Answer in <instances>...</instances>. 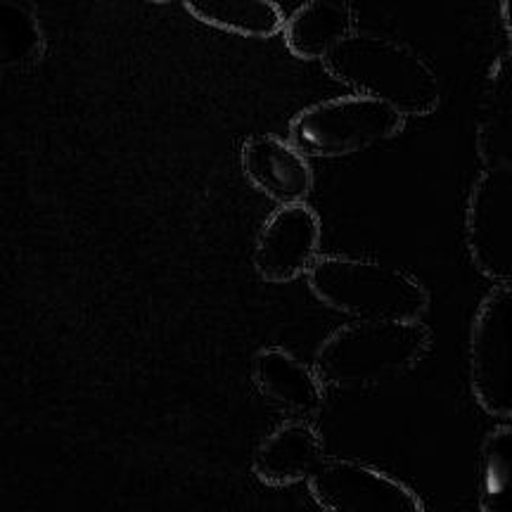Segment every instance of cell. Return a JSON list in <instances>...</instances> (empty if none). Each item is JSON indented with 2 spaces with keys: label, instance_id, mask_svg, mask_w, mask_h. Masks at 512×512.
Listing matches in <instances>:
<instances>
[{
  "label": "cell",
  "instance_id": "cell-1",
  "mask_svg": "<svg viewBox=\"0 0 512 512\" xmlns=\"http://www.w3.org/2000/svg\"><path fill=\"white\" fill-rule=\"evenodd\" d=\"M320 62L332 79L356 95L380 100L403 117H425L441 102L439 79L430 64L392 38L349 34Z\"/></svg>",
  "mask_w": 512,
  "mask_h": 512
},
{
  "label": "cell",
  "instance_id": "cell-2",
  "mask_svg": "<svg viewBox=\"0 0 512 512\" xmlns=\"http://www.w3.org/2000/svg\"><path fill=\"white\" fill-rule=\"evenodd\" d=\"M430 347L422 320H351L320 342L313 370L339 389L373 387L413 370Z\"/></svg>",
  "mask_w": 512,
  "mask_h": 512
},
{
  "label": "cell",
  "instance_id": "cell-3",
  "mask_svg": "<svg viewBox=\"0 0 512 512\" xmlns=\"http://www.w3.org/2000/svg\"><path fill=\"white\" fill-rule=\"evenodd\" d=\"M309 290L320 304L354 320H420L430 309V292L411 273L358 256H318L309 271Z\"/></svg>",
  "mask_w": 512,
  "mask_h": 512
},
{
  "label": "cell",
  "instance_id": "cell-4",
  "mask_svg": "<svg viewBox=\"0 0 512 512\" xmlns=\"http://www.w3.org/2000/svg\"><path fill=\"white\" fill-rule=\"evenodd\" d=\"M406 117L366 95H344L302 110L290 121V145L309 157H347L399 136Z\"/></svg>",
  "mask_w": 512,
  "mask_h": 512
},
{
  "label": "cell",
  "instance_id": "cell-5",
  "mask_svg": "<svg viewBox=\"0 0 512 512\" xmlns=\"http://www.w3.org/2000/svg\"><path fill=\"white\" fill-rule=\"evenodd\" d=\"M510 283L496 285L472 318L467 368L477 406L498 422L512 420L510 392Z\"/></svg>",
  "mask_w": 512,
  "mask_h": 512
},
{
  "label": "cell",
  "instance_id": "cell-6",
  "mask_svg": "<svg viewBox=\"0 0 512 512\" xmlns=\"http://www.w3.org/2000/svg\"><path fill=\"white\" fill-rule=\"evenodd\" d=\"M465 242L475 268L496 285L512 278V166L484 169L465 207Z\"/></svg>",
  "mask_w": 512,
  "mask_h": 512
},
{
  "label": "cell",
  "instance_id": "cell-7",
  "mask_svg": "<svg viewBox=\"0 0 512 512\" xmlns=\"http://www.w3.org/2000/svg\"><path fill=\"white\" fill-rule=\"evenodd\" d=\"M306 482L323 512H425L411 486L361 460H325Z\"/></svg>",
  "mask_w": 512,
  "mask_h": 512
},
{
  "label": "cell",
  "instance_id": "cell-8",
  "mask_svg": "<svg viewBox=\"0 0 512 512\" xmlns=\"http://www.w3.org/2000/svg\"><path fill=\"white\" fill-rule=\"evenodd\" d=\"M320 219L309 204H283L268 216L254 245V271L266 283H292L318 259Z\"/></svg>",
  "mask_w": 512,
  "mask_h": 512
},
{
  "label": "cell",
  "instance_id": "cell-9",
  "mask_svg": "<svg viewBox=\"0 0 512 512\" xmlns=\"http://www.w3.org/2000/svg\"><path fill=\"white\" fill-rule=\"evenodd\" d=\"M240 164L247 181L280 207L304 202L313 190V171L306 157L271 133L249 136L242 143Z\"/></svg>",
  "mask_w": 512,
  "mask_h": 512
},
{
  "label": "cell",
  "instance_id": "cell-10",
  "mask_svg": "<svg viewBox=\"0 0 512 512\" xmlns=\"http://www.w3.org/2000/svg\"><path fill=\"white\" fill-rule=\"evenodd\" d=\"M325 446L309 422L290 420L261 441L252 458V472L273 489L306 482L325 463Z\"/></svg>",
  "mask_w": 512,
  "mask_h": 512
},
{
  "label": "cell",
  "instance_id": "cell-11",
  "mask_svg": "<svg viewBox=\"0 0 512 512\" xmlns=\"http://www.w3.org/2000/svg\"><path fill=\"white\" fill-rule=\"evenodd\" d=\"M252 377L259 394L292 418H306L323 406L325 384L320 382L316 370L283 347L256 351Z\"/></svg>",
  "mask_w": 512,
  "mask_h": 512
},
{
  "label": "cell",
  "instance_id": "cell-12",
  "mask_svg": "<svg viewBox=\"0 0 512 512\" xmlns=\"http://www.w3.org/2000/svg\"><path fill=\"white\" fill-rule=\"evenodd\" d=\"M285 46L299 60H323L354 34V15L337 0H306L283 22Z\"/></svg>",
  "mask_w": 512,
  "mask_h": 512
},
{
  "label": "cell",
  "instance_id": "cell-13",
  "mask_svg": "<svg viewBox=\"0 0 512 512\" xmlns=\"http://www.w3.org/2000/svg\"><path fill=\"white\" fill-rule=\"evenodd\" d=\"M183 5L197 22L245 38H271L285 22L275 0H183Z\"/></svg>",
  "mask_w": 512,
  "mask_h": 512
},
{
  "label": "cell",
  "instance_id": "cell-14",
  "mask_svg": "<svg viewBox=\"0 0 512 512\" xmlns=\"http://www.w3.org/2000/svg\"><path fill=\"white\" fill-rule=\"evenodd\" d=\"M46 53V34L34 10L19 0H0V74L31 69Z\"/></svg>",
  "mask_w": 512,
  "mask_h": 512
},
{
  "label": "cell",
  "instance_id": "cell-15",
  "mask_svg": "<svg viewBox=\"0 0 512 512\" xmlns=\"http://www.w3.org/2000/svg\"><path fill=\"white\" fill-rule=\"evenodd\" d=\"M479 510L512 512L510 422H498L482 441V453H479Z\"/></svg>",
  "mask_w": 512,
  "mask_h": 512
},
{
  "label": "cell",
  "instance_id": "cell-16",
  "mask_svg": "<svg viewBox=\"0 0 512 512\" xmlns=\"http://www.w3.org/2000/svg\"><path fill=\"white\" fill-rule=\"evenodd\" d=\"M477 150L484 169L512 166V93L510 60L496 74V88L484 105V117L477 133Z\"/></svg>",
  "mask_w": 512,
  "mask_h": 512
},
{
  "label": "cell",
  "instance_id": "cell-17",
  "mask_svg": "<svg viewBox=\"0 0 512 512\" xmlns=\"http://www.w3.org/2000/svg\"><path fill=\"white\" fill-rule=\"evenodd\" d=\"M510 15H512V0H501V17H503V27L508 31V36L512 34Z\"/></svg>",
  "mask_w": 512,
  "mask_h": 512
},
{
  "label": "cell",
  "instance_id": "cell-18",
  "mask_svg": "<svg viewBox=\"0 0 512 512\" xmlns=\"http://www.w3.org/2000/svg\"><path fill=\"white\" fill-rule=\"evenodd\" d=\"M147 3H171V0H147Z\"/></svg>",
  "mask_w": 512,
  "mask_h": 512
}]
</instances>
